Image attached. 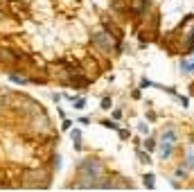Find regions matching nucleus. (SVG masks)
<instances>
[{
    "instance_id": "1",
    "label": "nucleus",
    "mask_w": 194,
    "mask_h": 192,
    "mask_svg": "<svg viewBox=\"0 0 194 192\" xmlns=\"http://www.w3.org/2000/svg\"><path fill=\"white\" fill-rule=\"evenodd\" d=\"M174 142H176V133H174V129H167V133H163V152H160L163 158H169V156H172Z\"/></svg>"
},
{
    "instance_id": "3",
    "label": "nucleus",
    "mask_w": 194,
    "mask_h": 192,
    "mask_svg": "<svg viewBox=\"0 0 194 192\" xmlns=\"http://www.w3.org/2000/svg\"><path fill=\"white\" fill-rule=\"evenodd\" d=\"M75 109H84V100H77L75 102Z\"/></svg>"
},
{
    "instance_id": "2",
    "label": "nucleus",
    "mask_w": 194,
    "mask_h": 192,
    "mask_svg": "<svg viewBox=\"0 0 194 192\" xmlns=\"http://www.w3.org/2000/svg\"><path fill=\"white\" fill-rule=\"evenodd\" d=\"M183 70L192 72V70H194V61H190V63H183Z\"/></svg>"
}]
</instances>
